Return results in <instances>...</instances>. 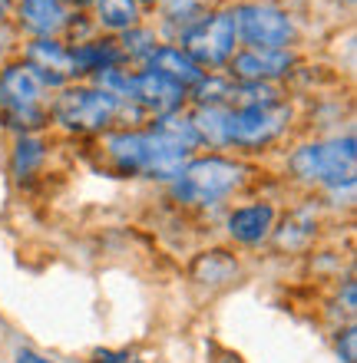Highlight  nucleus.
<instances>
[{"mask_svg": "<svg viewBox=\"0 0 357 363\" xmlns=\"http://www.w3.org/2000/svg\"><path fill=\"white\" fill-rule=\"evenodd\" d=\"M189 96V89H182L172 79L159 77L153 69H143V73H133V86H129V103H136L139 109L159 116H172L179 113L182 99Z\"/></svg>", "mask_w": 357, "mask_h": 363, "instance_id": "1a4fd4ad", "label": "nucleus"}, {"mask_svg": "<svg viewBox=\"0 0 357 363\" xmlns=\"http://www.w3.org/2000/svg\"><path fill=\"white\" fill-rule=\"evenodd\" d=\"M145 63H149L145 69H153V73H159V77L172 79V83H179L182 89L195 86V83L205 77L202 67H199V63H192V60H189V53H185L182 47H155L153 53H149V60H145Z\"/></svg>", "mask_w": 357, "mask_h": 363, "instance_id": "f8f14e48", "label": "nucleus"}, {"mask_svg": "<svg viewBox=\"0 0 357 363\" xmlns=\"http://www.w3.org/2000/svg\"><path fill=\"white\" fill-rule=\"evenodd\" d=\"M97 363H136L133 354H126V350H97Z\"/></svg>", "mask_w": 357, "mask_h": 363, "instance_id": "393cba45", "label": "nucleus"}, {"mask_svg": "<svg viewBox=\"0 0 357 363\" xmlns=\"http://www.w3.org/2000/svg\"><path fill=\"white\" fill-rule=\"evenodd\" d=\"M7 7H10V0H0V20H4V13H7Z\"/></svg>", "mask_w": 357, "mask_h": 363, "instance_id": "c85d7f7f", "label": "nucleus"}, {"mask_svg": "<svg viewBox=\"0 0 357 363\" xmlns=\"http://www.w3.org/2000/svg\"><path fill=\"white\" fill-rule=\"evenodd\" d=\"M354 344H357V334H354V327H348L338 340V350H341V357H344V363H354Z\"/></svg>", "mask_w": 357, "mask_h": 363, "instance_id": "b1692460", "label": "nucleus"}, {"mask_svg": "<svg viewBox=\"0 0 357 363\" xmlns=\"http://www.w3.org/2000/svg\"><path fill=\"white\" fill-rule=\"evenodd\" d=\"M73 60V73H99V69H113L123 63V53L113 40H93V43H79L70 50Z\"/></svg>", "mask_w": 357, "mask_h": 363, "instance_id": "2eb2a0df", "label": "nucleus"}, {"mask_svg": "<svg viewBox=\"0 0 357 363\" xmlns=\"http://www.w3.org/2000/svg\"><path fill=\"white\" fill-rule=\"evenodd\" d=\"M291 123V106H238L229 113V145L241 149H261L275 143Z\"/></svg>", "mask_w": 357, "mask_h": 363, "instance_id": "6e6552de", "label": "nucleus"}, {"mask_svg": "<svg viewBox=\"0 0 357 363\" xmlns=\"http://www.w3.org/2000/svg\"><path fill=\"white\" fill-rule=\"evenodd\" d=\"M199 10H202V0H163L165 20H189V27L199 20Z\"/></svg>", "mask_w": 357, "mask_h": 363, "instance_id": "5701e85b", "label": "nucleus"}, {"mask_svg": "<svg viewBox=\"0 0 357 363\" xmlns=\"http://www.w3.org/2000/svg\"><path fill=\"white\" fill-rule=\"evenodd\" d=\"M7 53V33H4V27H0V57Z\"/></svg>", "mask_w": 357, "mask_h": 363, "instance_id": "bb28decb", "label": "nucleus"}, {"mask_svg": "<svg viewBox=\"0 0 357 363\" xmlns=\"http://www.w3.org/2000/svg\"><path fill=\"white\" fill-rule=\"evenodd\" d=\"M232 99L238 106H275V103H281V93L271 83H235Z\"/></svg>", "mask_w": 357, "mask_h": 363, "instance_id": "4be33fe9", "label": "nucleus"}, {"mask_svg": "<svg viewBox=\"0 0 357 363\" xmlns=\"http://www.w3.org/2000/svg\"><path fill=\"white\" fill-rule=\"evenodd\" d=\"M43 89L47 86L40 79V69H33L30 63H10L0 73V106L10 123L23 129H37L47 123V109L40 106Z\"/></svg>", "mask_w": 357, "mask_h": 363, "instance_id": "39448f33", "label": "nucleus"}, {"mask_svg": "<svg viewBox=\"0 0 357 363\" xmlns=\"http://www.w3.org/2000/svg\"><path fill=\"white\" fill-rule=\"evenodd\" d=\"M17 363H53V360L33 354V350H17Z\"/></svg>", "mask_w": 357, "mask_h": 363, "instance_id": "a878e982", "label": "nucleus"}, {"mask_svg": "<svg viewBox=\"0 0 357 363\" xmlns=\"http://www.w3.org/2000/svg\"><path fill=\"white\" fill-rule=\"evenodd\" d=\"M106 152L116 162L119 172L149 175V179H175L189 162V145L165 133L163 125H153L145 133H109Z\"/></svg>", "mask_w": 357, "mask_h": 363, "instance_id": "f257e3e1", "label": "nucleus"}, {"mask_svg": "<svg viewBox=\"0 0 357 363\" xmlns=\"http://www.w3.org/2000/svg\"><path fill=\"white\" fill-rule=\"evenodd\" d=\"M229 106H199L189 119L192 129L199 135V143H212V145H229Z\"/></svg>", "mask_w": 357, "mask_h": 363, "instance_id": "dca6fc26", "label": "nucleus"}, {"mask_svg": "<svg viewBox=\"0 0 357 363\" xmlns=\"http://www.w3.org/2000/svg\"><path fill=\"white\" fill-rule=\"evenodd\" d=\"M354 165H357V149L354 135L344 139H331V143H308L295 149L291 155V169L304 182H318L328 189H351L354 185Z\"/></svg>", "mask_w": 357, "mask_h": 363, "instance_id": "7ed1b4c3", "label": "nucleus"}, {"mask_svg": "<svg viewBox=\"0 0 357 363\" xmlns=\"http://www.w3.org/2000/svg\"><path fill=\"white\" fill-rule=\"evenodd\" d=\"M235 93V79H222V77H202L192 86V96L199 106H225Z\"/></svg>", "mask_w": 357, "mask_h": 363, "instance_id": "6ab92c4d", "label": "nucleus"}, {"mask_svg": "<svg viewBox=\"0 0 357 363\" xmlns=\"http://www.w3.org/2000/svg\"><path fill=\"white\" fill-rule=\"evenodd\" d=\"M235 43H238V33H235L232 10H219V13L199 17L182 33V50L199 67H222V63H229L235 53Z\"/></svg>", "mask_w": 357, "mask_h": 363, "instance_id": "423d86ee", "label": "nucleus"}, {"mask_svg": "<svg viewBox=\"0 0 357 363\" xmlns=\"http://www.w3.org/2000/svg\"><path fill=\"white\" fill-rule=\"evenodd\" d=\"M63 4H73V7H89L93 0H63Z\"/></svg>", "mask_w": 357, "mask_h": 363, "instance_id": "cd10ccee", "label": "nucleus"}, {"mask_svg": "<svg viewBox=\"0 0 357 363\" xmlns=\"http://www.w3.org/2000/svg\"><path fill=\"white\" fill-rule=\"evenodd\" d=\"M143 4H155V0H143Z\"/></svg>", "mask_w": 357, "mask_h": 363, "instance_id": "c756f323", "label": "nucleus"}, {"mask_svg": "<svg viewBox=\"0 0 357 363\" xmlns=\"http://www.w3.org/2000/svg\"><path fill=\"white\" fill-rule=\"evenodd\" d=\"M116 47L123 53V60H149V53L155 50V33L145 27H133L119 37Z\"/></svg>", "mask_w": 357, "mask_h": 363, "instance_id": "412c9836", "label": "nucleus"}, {"mask_svg": "<svg viewBox=\"0 0 357 363\" xmlns=\"http://www.w3.org/2000/svg\"><path fill=\"white\" fill-rule=\"evenodd\" d=\"M295 67V53L288 50H241L232 53V77L235 83H271L288 77Z\"/></svg>", "mask_w": 357, "mask_h": 363, "instance_id": "9d476101", "label": "nucleus"}, {"mask_svg": "<svg viewBox=\"0 0 357 363\" xmlns=\"http://www.w3.org/2000/svg\"><path fill=\"white\" fill-rule=\"evenodd\" d=\"M271 225H275V208L268 201H258V205H245V208H235L229 215V231L232 238L241 245H258V241L268 238Z\"/></svg>", "mask_w": 357, "mask_h": 363, "instance_id": "ddd939ff", "label": "nucleus"}, {"mask_svg": "<svg viewBox=\"0 0 357 363\" xmlns=\"http://www.w3.org/2000/svg\"><path fill=\"white\" fill-rule=\"evenodd\" d=\"M235 271H238V261L232 255H225V251H205L192 264L195 281H205V284H225Z\"/></svg>", "mask_w": 357, "mask_h": 363, "instance_id": "a211bd4d", "label": "nucleus"}, {"mask_svg": "<svg viewBox=\"0 0 357 363\" xmlns=\"http://www.w3.org/2000/svg\"><path fill=\"white\" fill-rule=\"evenodd\" d=\"M33 69H43V73H53V77H77L73 73V60H70V50L63 43H57L53 37H37L27 47V60Z\"/></svg>", "mask_w": 357, "mask_h": 363, "instance_id": "4468645a", "label": "nucleus"}, {"mask_svg": "<svg viewBox=\"0 0 357 363\" xmlns=\"http://www.w3.org/2000/svg\"><path fill=\"white\" fill-rule=\"evenodd\" d=\"M235 33L251 50H288L295 40V23L275 4H241L232 10Z\"/></svg>", "mask_w": 357, "mask_h": 363, "instance_id": "0eeeda50", "label": "nucleus"}, {"mask_svg": "<svg viewBox=\"0 0 357 363\" xmlns=\"http://www.w3.org/2000/svg\"><path fill=\"white\" fill-rule=\"evenodd\" d=\"M245 165L222 159V155H205V159H192L185 162V169L175 175L172 191L179 201L189 205H215L225 195H232L245 182Z\"/></svg>", "mask_w": 357, "mask_h": 363, "instance_id": "f03ea898", "label": "nucleus"}, {"mask_svg": "<svg viewBox=\"0 0 357 363\" xmlns=\"http://www.w3.org/2000/svg\"><path fill=\"white\" fill-rule=\"evenodd\" d=\"M93 4H97V20L106 30L126 33L139 27V0H93Z\"/></svg>", "mask_w": 357, "mask_h": 363, "instance_id": "f3484780", "label": "nucleus"}, {"mask_svg": "<svg viewBox=\"0 0 357 363\" xmlns=\"http://www.w3.org/2000/svg\"><path fill=\"white\" fill-rule=\"evenodd\" d=\"M17 17H20V27L37 33V37H53V33H60L70 23L63 0H20Z\"/></svg>", "mask_w": 357, "mask_h": 363, "instance_id": "9b49d317", "label": "nucleus"}, {"mask_svg": "<svg viewBox=\"0 0 357 363\" xmlns=\"http://www.w3.org/2000/svg\"><path fill=\"white\" fill-rule=\"evenodd\" d=\"M119 99L99 86H63L53 99V119L73 133H103L119 113Z\"/></svg>", "mask_w": 357, "mask_h": 363, "instance_id": "20e7f679", "label": "nucleus"}, {"mask_svg": "<svg viewBox=\"0 0 357 363\" xmlns=\"http://www.w3.org/2000/svg\"><path fill=\"white\" fill-rule=\"evenodd\" d=\"M43 149H47V145L40 143L37 135H20L17 145H13V175L23 179V175L33 172V169L43 162V155H47Z\"/></svg>", "mask_w": 357, "mask_h": 363, "instance_id": "aec40b11", "label": "nucleus"}]
</instances>
